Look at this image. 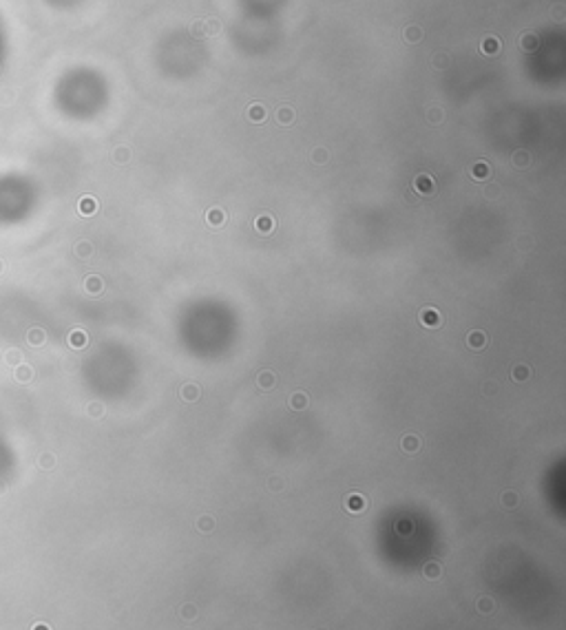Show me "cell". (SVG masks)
<instances>
[{
    "label": "cell",
    "instance_id": "obj_5",
    "mask_svg": "<svg viewBox=\"0 0 566 630\" xmlns=\"http://www.w3.org/2000/svg\"><path fill=\"white\" fill-rule=\"evenodd\" d=\"M179 396H182L184 403H195V400L201 396V389H199V385H195V383H186V385L182 387V391H179Z\"/></svg>",
    "mask_w": 566,
    "mask_h": 630
},
{
    "label": "cell",
    "instance_id": "obj_21",
    "mask_svg": "<svg viewBox=\"0 0 566 630\" xmlns=\"http://www.w3.org/2000/svg\"><path fill=\"white\" fill-rule=\"evenodd\" d=\"M520 45H522V49L524 51H535L539 47V40H538V36H533V33H524L522 40H520Z\"/></svg>",
    "mask_w": 566,
    "mask_h": 630
},
{
    "label": "cell",
    "instance_id": "obj_13",
    "mask_svg": "<svg viewBox=\"0 0 566 630\" xmlns=\"http://www.w3.org/2000/svg\"><path fill=\"white\" fill-rule=\"evenodd\" d=\"M401 447H403V451H407V453H416L420 449V438L414 434H407L405 438L401 440Z\"/></svg>",
    "mask_w": 566,
    "mask_h": 630
},
{
    "label": "cell",
    "instance_id": "obj_16",
    "mask_svg": "<svg viewBox=\"0 0 566 630\" xmlns=\"http://www.w3.org/2000/svg\"><path fill=\"white\" fill-rule=\"evenodd\" d=\"M290 407L295 409V411L305 409L308 407V394H303V391H295V394L290 396Z\"/></svg>",
    "mask_w": 566,
    "mask_h": 630
},
{
    "label": "cell",
    "instance_id": "obj_11",
    "mask_svg": "<svg viewBox=\"0 0 566 630\" xmlns=\"http://www.w3.org/2000/svg\"><path fill=\"white\" fill-rule=\"evenodd\" d=\"M491 175V168H489V164L486 162H476V164L471 166V177L473 179H478V182H482V179H486Z\"/></svg>",
    "mask_w": 566,
    "mask_h": 630
},
{
    "label": "cell",
    "instance_id": "obj_12",
    "mask_svg": "<svg viewBox=\"0 0 566 630\" xmlns=\"http://www.w3.org/2000/svg\"><path fill=\"white\" fill-rule=\"evenodd\" d=\"M403 36H405V40L409 42V45H416V42L423 40V29H420L418 25H407Z\"/></svg>",
    "mask_w": 566,
    "mask_h": 630
},
{
    "label": "cell",
    "instance_id": "obj_22",
    "mask_svg": "<svg viewBox=\"0 0 566 630\" xmlns=\"http://www.w3.org/2000/svg\"><path fill=\"white\" fill-rule=\"evenodd\" d=\"M197 528H199L201 533H210L215 528V520L210 518V515H201L199 520H197V524H195Z\"/></svg>",
    "mask_w": 566,
    "mask_h": 630
},
{
    "label": "cell",
    "instance_id": "obj_19",
    "mask_svg": "<svg viewBox=\"0 0 566 630\" xmlns=\"http://www.w3.org/2000/svg\"><path fill=\"white\" fill-rule=\"evenodd\" d=\"M179 617H182L184 621H195L197 619V606L195 603H184L182 608H179Z\"/></svg>",
    "mask_w": 566,
    "mask_h": 630
},
{
    "label": "cell",
    "instance_id": "obj_4",
    "mask_svg": "<svg viewBox=\"0 0 566 630\" xmlns=\"http://www.w3.org/2000/svg\"><path fill=\"white\" fill-rule=\"evenodd\" d=\"M254 228H257V232H261V235H270V232L274 230V217H272V215H259L257 221H254Z\"/></svg>",
    "mask_w": 566,
    "mask_h": 630
},
{
    "label": "cell",
    "instance_id": "obj_24",
    "mask_svg": "<svg viewBox=\"0 0 566 630\" xmlns=\"http://www.w3.org/2000/svg\"><path fill=\"white\" fill-rule=\"evenodd\" d=\"M95 208H98V204H95V199H91V197H84V199L80 201V213L82 215H93Z\"/></svg>",
    "mask_w": 566,
    "mask_h": 630
},
{
    "label": "cell",
    "instance_id": "obj_30",
    "mask_svg": "<svg viewBox=\"0 0 566 630\" xmlns=\"http://www.w3.org/2000/svg\"><path fill=\"white\" fill-rule=\"evenodd\" d=\"M268 487H270V491H281V489H283V478L272 475V478L268 480Z\"/></svg>",
    "mask_w": 566,
    "mask_h": 630
},
{
    "label": "cell",
    "instance_id": "obj_25",
    "mask_svg": "<svg viewBox=\"0 0 566 630\" xmlns=\"http://www.w3.org/2000/svg\"><path fill=\"white\" fill-rule=\"evenodd\" d=\"M517 500H520V497H517L515 491H504L502 493V504L507 506V509H513V506L517 504Z\"/></svg>",
    "mask_w": 566,
    "mask_h": 630
},
{
    "label": "cell",
    "instance_id": "obj_35",
    "mask_svg": "<svg viewBox=\"0 0 566 630\" xmlns=\"http://www.w3.org/2000/svg\"><path fill=\"white\" fill-rule=\"evenodd\" d=\"M86 285H89V288L93 290V292H98V290L102 288V283H100V279H98V276H91V279H89V283H86Z\"/></svg>",
    "mask_w": 566,
    "mask_h": 630
},
{
    "label": "cell",
    "instance_id": "obj_20",
    "mask_svg": "<svg viewBox=\"0 0 566 630\" xmlns=\"http://www.w3.org/2000/svg\"><path fill=\"white\" fill-rule=\"evenodd\" d=\"M529 376H531V369L526 367V365H515V367L511 369V378L517 383H524Z\"/></svg>",
    "mask_w": 566,
    "mask_h": 630
},
{
    "label": "cell",
    "instance_id": "obj_9",
    "mask_svg": "<svg viewBox=\"0 0 566 630\" xmlns=\"http://www.w3.org/2000/svg\"><path fill=\"white\" fill-rule=\"evenodd\" d=\"M248 120L254 122V124H261V122L266 120V109H263V104H259V102L250 104L248 107Z\"/></svg>",
    "mask_w": 566,
    "mask_h": 630
},
{
    "label": "cell",
    "instance_id": "obj_27",
    "mask_svg": "<svg viewBox=\"0 0 566 630\" xmlns=\"http://www.w3.org/2000/svg\"><path fill=\"white\" fill-rule=\"evenodd\" d=\"M433 67L436 69H447L449 67V55L447 54H436L433 55Z\"/></svg>",
    "mask_w": 566,
    "mask_h": 630
},
{
    "label": "cell",
    "instance_id": "obj_23",
    "mask_svg": "<svg viewBox=\"0 0 566 630\" xmlns=\"http://www.w3.org/2000/svg\"><path fill=\"white\" fill-rule=\"evenodd\" d=\"M427 120L431 122V124H440V122L445 120V111H442L440 107H431L427 111Z\"/></svg>",
    "mask_w": 566,
    "mask_h": 630
},
{
    "label": "cell",
    "instance_id": "obj_32",
    "mask_svg": "<svg viewBox=\"0 0 566 630\" xmlns=\"http://www.w3.org/2000/svg\"><path fill=\"white\" fill-rule=\"evenodd\" d=\"M190 33H192V36H204V33H206L204 20H197V23H192V27H190Z\"/></svg>",
    "mask_w": 566,
    "mask_h": 630
},
{
    "label": "cell",
    "instance_id": "obj_37",
    "mask_svg": "<svg viewBox=\"0 0 566 630\" xmlns=\"http://www.w3.org/2000/svg\"><path fill=\"white\" fill-rule=\"evenodd\" d=\"M317 630H327V628H323V626H319V628Z\"/></svg>",
    "mask_w": 566,
    "mask_h": 630
},
{
    "label": "cell",
    "instance_id": "obj_34",
    "mask_svg": "<svg viewBox=\"0 0 566 630\" xmlns=\"http://www.w3.org/2000/svg\"><path fill=\"white\" fill-rule=\"evenodd\" d=\"M129 155H131L129 148H117V151H115V160H117V162H126V160H129Z\"/></svg>",
    "mask_w": 566,
    "mask_h": 630
},
{
    "label": "cell",
    "instance_id": "obj_26",
    "mask_svg": "<svg viewBox=\"0 0 566 630\" xmlns=\"http://www.w3.org/2000/svg\"><path fill=\"white\" fill-rule=\"evenodd\" d=\"M327 157H330L327 148H314V151H312V160L317 162V164H325Z\"/></svg>",
    "mask_w": 566,
    "mask_h": 630
},
{
    "label": "cell",
    "instance_id": "obj_2",
    "mask_svg": "<svg viewBox=\"0 0 566 630\" xmlns=\"http://www.w3.org/2000/svg\"><path fill=\"white\" fill-rule=\"evenodd\" d=\"M420 323L427 325V328H438V325L442 323V316L436 307H425V310L420 312Z\"/></svg>",
    "mask_w": 566,
    "mask_h": 630
},
{
    "label": "cell",
    "instance_id": "obj_8",
    "mask_svg": "<svg viewBox=\"0 0 566 630\" xmlns=\"http://www.w3.org/2000/svg\"><path fill=\"white\" fill-rule=\"evenodd\" d=\"M480 51L485 55H495L500 51V40L495 36H486L485 40L480 42Z\"/></svg>",
    "mask_w": 566,
    "mask_h": 630
},
{
    "label": "cell",
    "instance_id": "obj_33",
    "mask_svg": "<svg viewBox=\"0 0 566 630\" xmlns=\"http://www.w3.org/2000/svg\"><path fill=\"white\" fill-rule=\"evenodd\" d=\"M482 391H485L486 396H493L495 391H498V385H495L493 381H486V383H485V389H482Z\"/></svg>",
    "mask_w": 566,
    "mask_h": 630
},
{
    "label": "cell",
    "instance_id": "obj_14",
    "mask_svg": "<svg viewBox=\"0 0 566 630\" xmlns=\"http://www.w3.org/2000/svg\"><path fill=\"white\" fill-rule=\"evenodd\" d=\"M440 575H442V566L438 562H427L423 566V577H427V579H440Z\"/></svg>",
    "mask_w": 566,
    "mask_h": 630
},
{
    "label": "cell",
    "instance_id": "obj_31",
    "mask_svg": "<svg viewBox=\"0 0 566 630\" xmlns=\"http://www.w3.org/2000/svg\"><path fill=\"white\" fill-rule=\"evenodd\" d=\"M485 195L489 197V199H495V197H500V186H498V184H489V186L485 188Z\"/></svg>",
    "mask_w": 566,
    "mask_h": 630
},
{
    "label": "cell",
    "instance_id": "obj_3",
    "mask_svg": "<svg viewBox=\"0 0 566 630\" xmlns=\"http://www.w3.org/2000/svg\"><path fill=\"white\" fill-rule=\"evenodd\" d=\"M365 506H367V500L361 493H350V495L345 497V509H348L350 513H361Z\"/></svg>",
    "mask_w": 566,
    "mask_h": 630
},
{
    "label": "cell",
    "instance_id": "obj_36",
    "mask_svg": "<svg viewBox=\"0 0 566 630\" xmlns=\"http://www.w3.org/2000/svg\"><path fill=\"white\" fill-rule=\"evenodd\" d=\"M533 241L531 239H517V250H529Z\"/></svg>",
    "mask_w": 566,
    "mask_h": 630
},
{
    "label": "cell",
    "instance_id": "obj_15",
    "mask_svg": "<svg viewBox=\"0 0 566 630\" xmlns=\"http://www.w3.org/2000/svg\"><path fill=\"white\" fill-rule=\"evenodd\" d=\"M206 221L210 223V226H221L223 221H226V215H223V210L221 208H210L208 213H206Z\"/></svg>",
    "mask_w": 566,
    "mask_h": 630
},
{
    "label": "cell",
    "instance_id": "obj_10",
    "mask_svg": "<svg viewBox=\"0 0 566 630\" xmlns=\"http://www.w3.org/2000/svg\"><path fill=\"white\" fill-rule=\"evenodd\" d=\"M467 345L471 347V350H482V347L486 345V334L480 332V329H473L467 338Z\"/></svg>",
    "mask_w": 566,
    "mask_h": 630
},
{
    "label": "cell",
    "instance_id": "obj_1",
    "mask_svg": "<svg viewBox=\"0 0 566 630\" xmlns=\"http://www.w3.org/2000/svg\"><path fill=\"white\" fill-rule=\"evenodd\" d=\"M414 191L418 192V195H423V197H429V195L436 192V182H433L431 175L420 173V175H416L414 177Z\"/></svg>",
    "mask_w": 566,
    "mask_h": 630
},
{
    "label": "cell",
    "instance_id": "obj_6",
    "mask_svg": "<svg viewBox=\"0 0 566 630\" xmlns=\"http://www.w3.org/2000/svg\"><path fill=\"white\" fill-rule=\"evenodd\" d=\"M274 383H276L274 372H270V369H263V372H259V376H257V385H259V389L270 391L272 387H274Z\"/></svg>",
    "mask_w": 566,
    "mask_h": 630
},
{
    "label": "cell",
    "instance_id": "obj_29",
    "mask_svg": "<svg viewBox=\"0 0 566 630\" xmlns=\"http://www.w3.org/2000/svg\"><path fill=\"white\" fill-rule=\"evenodd\" d=\"M204 27H206V33H219L221 25H219L217 18H210V20H206V23H204Z\"/></svg>",
    "mask_w": 566,
    "mask_h": 630
},
{
    "label": "cell",
    "instance_id": "obj_17",
    "mask_svg": "<svg viewBox=\"0 0 566 630\" xmlns=\"http://www.w3.org/2000/svg\"><path fill=\"white\" fill-rule=\"evenodd\" d=\"M276 122L279 124H292L295 122V109L292 107H281L279 111H276Z\"/></svg>",
    "mask_w": 566,
    "mask_h": 630
},
{
    "label": "cell",
    "instance_id": "obj_7",
    "mask_svg": "<svg viewBox=\"0 0 566 630\" xmlns=\"http://www.w3.org/2000/svg\"><path fill=\"white\" fill-rule=\"evenodd\" d=\"M511 164L515 166V168H529L531 166V153L524 151V148H517V151L511 155Z\"/></svg>",
    "mask_w": 566,
    "mask_h": 630
},
{
    "label": "cell",
    "instance_id": "obj_28",
    "mask_svg": "<svg viewBox=\"0 0 566 630\" xmlns=\"http://www.w3.org/2000/svg\"><path fill=\"white\" fill-rule=\"evenodd\" d=\"M396 531L401 533V535H409V533L414 531V524H411L409 520H401V522L396 524Z\"/></svg>",
    "mask_w": 566,
    "mask_h": 630
},
{
    "label": "cell",
    "instance_id": "obj_18",
    "mask_svg": "<svg viewBox=\"0 0 566 630\" xmlns=\"http://www.w3.org/2000/svg\"><path fill=\"white\" fill-rule=\"evenodd\" d=\"M476 608H478V612H482V615H491V612L495 610V602L491 597H478Z\"/></svg>",
    "mask_w": 566,
    "mask_h": 630
}]
</instances>
